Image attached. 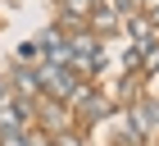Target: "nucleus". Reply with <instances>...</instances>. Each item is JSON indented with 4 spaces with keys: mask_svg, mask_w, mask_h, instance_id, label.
I'll use <instances>...</instances> for the list:
<instances>
[{
    "mask_svg": "<svg viewBox=\"0 0 159 146\" xmlns=\"http://www.w3.org/2000/svg\"><path fill=\"white\" fill-rule=\"evenodd\" d=\"M73 110H77V114H82V123H100V119H109V114H114L109 96H100V91H91V87H86L82 96L73 100Z\"/></svg>",
    "mask_w": 159,
    "mask_h": 146,
    "instance_id": "obj_1",
    "label": "nucleus"
},
{
    "mask_svg": "<svg viewBox=\"0 0 159 146\" xmlns=\"http://www.w3.org/2000/svg\"><path fill=\"white\" fill-rule=\"evenodd\" d=\"M91 27H96V32H114V27H118V14H114L109 5H96V9H91Z\"/></svg>",
    "mask_w": 159,
    "mask_h": 146,
    "instance_id": "obj_2",
    "label": "nucleus"
},
{
    "mask_svg": "<svg viewBox=\"0 0 159 146\" xmlns=\"http://www.w3.org/2000/svg\"><path fill=\"white\" fill-rule=\"evenodd\" d=\"M50 146H86V142H82V133H73V128H68V133L50 137Z\"/></svg>",
    "mask_w": 159,
    "mask_h": 146,
    "instance_id": "obj_3",
    "label": "nucleus"
},
{
    "mask_svg": "<svg viewBox=\"0 0 159 146\" xmlns=\"http://www.w3.org/2000/svg\"><path fill=\"white\" fill-rule=\"evenodd\" d=\"M96 5H100V0H64V9H68V14H82V9H96Z\"/></svg>",
    "mask_w": 159,
    "mask_h": 146,
    "instance_id": "obj_4",
    "label": "nucleus"
},
{
    "mask_svg": "<svg viewBox=\"0 0 159 146\" xmlns=\"http://www.w3.org/2000/svg\"><path fill=\"white\" fill-rule=\"evenodd\" d=\"M9 100H14V87H9V82H0V110L9 105Z\"/></svg>",
    "mask_w": 159,
    "mask_h": 146,
    "instance_id": "obj_5",
    "label": "nucleus"
},
{
    "mask_svg": "<svg viewBox=\"0 0 159 146\" xmlns=\"http://www.w3.org/2000/svg\"><path fill=\"white\" fill-rule=\"evenodd\" d=\"M114 9H123V14H132V9H136V0H114Z\"/></svg>",
    "mask_w": 159,
    "mask_h": 146,
    "instance_id": "obj_6",
    "label": "nucleus"
}]
</instances>
